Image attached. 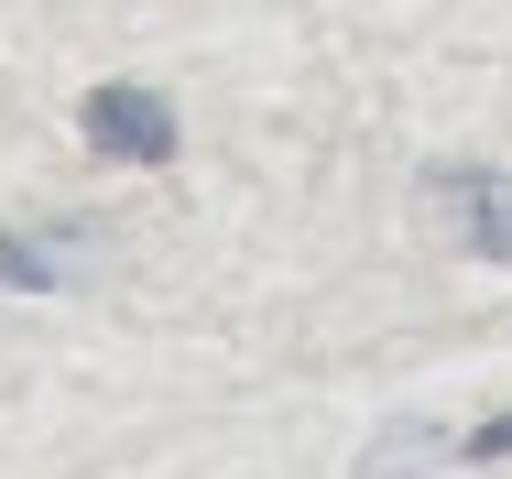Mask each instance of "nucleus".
Returning <instances> with one entry per match:
<instances>
[{"mask_svg": "<svg viewBox=\"0 0 512 479\" xmlns=\"http://www.w3.org/2000/svg\"><path fill=\"white\" fill-rule=\"evenodd\" d=\"M77 131L99 142L109 164H164V153H175V109H164L153 88H88Z\"/></svg>", "mask_w": 512, "mask_h": 479, "instance_id": "nucleus-1", "label": "nucleus"}, {"mask_svg": "<svg viewBox=\"0 0 512 479\" xmlns=\"http://www.w3.org/2000/svg\"><path fill=\"white\" fill-rule=\"evenodd\" d=\"M436 186H447V207H458L469 251H491V262H512V186H502V175H436Z\"/></svg>", "mask_w": 512, "mask_h": 479, "instance_id": "nucleus-2", "label": "nucleus"}, {"mask_svg": "<svg viewBox=\"0 0 512 479\" xmlns=\"http://www.w3.org/2000/svg\"><path fill=\"white\" fill-rule=\"evenodd\" d=\"M0 284H55V251L44 240H0Z\"/></svg>", "mask_w": 512, "mask_h": 479, "instance_id": "nucleus-3", "label": "nucleus"}, {"mask_svg": "<svg viewBox=\"0 0 512 479\" xmlns=\"http://www.w3.org/2000/svg\"><path fill=\"white\" fill-rule=\"evenodd\" d=\"M469 458H512V414H491V425L469 436Z\"/></svg>", "mask_w": 512, "mask_h": 479, "instance_id": "nucleus-4", "label": "nucleus"}]
</instances>
